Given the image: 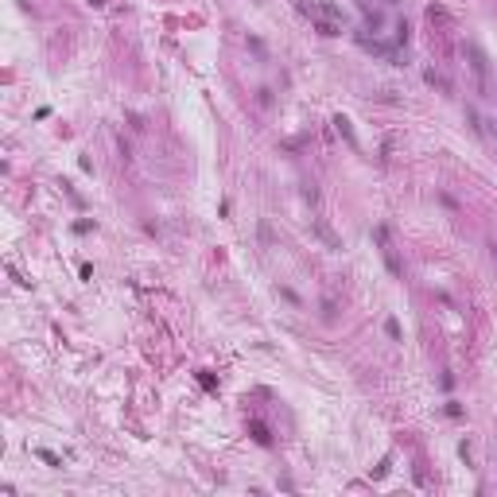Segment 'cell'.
Here are the masks:
<instances>
[{
	"mask_svg": "<svg viewBox=\"0 0 497 497\" xmlns=\"http://www.w3.org/2000/svg\"><path fill=\"white\" fill-rule=\"evenodd\" d=\"M303 8V16L311 20V24L323 31V36H342V27H346V12L338 8L335 0H303L299 4Z\"/></svg>",
	"mask_w": 497,
	"mask_h": 497,
	"instance_id": "6da1fadb",
	"label": "cell"
},
{
	"mask_svg": "<svg viewBox=\"0 0 497 497\" xmlns=\"http://www.w3.org/2000/svg\"><path fill=\"white\" fill-rule=\"evenodd\" d=\"M373 241L381 245V257H385V264H389V272H392V276H404V268H400V257H397V249H392V237H389V229H385V226H377V229H373Z\"/></svg>",
	"mask_w": 497,
	"mask_h": 497,
	"instance_id": "7a4b0ae2",
	"label": "cell"
},
{
	"mask_svg": "<svg viewBox=\"0 0 497 497\" xmlns=\"http://www.w3.org/2000/svg\"><path fill=\"white\" fill-rule=\"evenodd\" d=\"M466 59H471L474 74H478V86H482V90H489V63H486V54H482L474 43H466Z\"/></svg>",
	"mask_w": 497,
	"mask_h": 497,
	"instance_id": "3957f363",
	"label": "cell"
},
{
	"mask_svg": "<svg viewBox=\"0 0 497 497\" xmlns=\"http://www.w3.org/2000/svg\"><path fill=\"white\" fill-rule=\"evenodd\" d=\"M466 117H471L474 132H478L482 140H489V144H494V140H497V128H494V121H486V117L478 113V109H466Z\"/></svg>",
	"mask_w": 497,
	"mask_h": 497,
	"instance_id": "277c9868",
	"label": "cell"
},
{
	"mask_svg": "<svg viewBox=\"0 0 497 497\" xmlns=\"http://www.w3.org/2000/svg\"><path fill=\"white\" fill-rule=\"evenodd\" d=\"M427 82H431V86H439V90H451V82H447L443 74H435V70H427Z\"/></svg>",
	"mask_w": 497,
	"mask_h": 497,
	"instance_id": "5b68a950",
	"label": "cell"
},
{
	"mask_svg": "<svg viewBox=\"0 0 497 497\" xmlns=\"http://www.w3.org/2000/svg\"><path fill=\"white\" fill-rule=\"evenodd\" d=\"M335 125H338V132H342V136H346V140H353V128H350V121H346V117H338V121H335Z\"/></svg>",
	"mask_w": 497,
	"mask_h": 497,
	"instance_id": "8992f818",
	"label": "cell"
},
{
	"mask_svg": "<svg viewBox=\"0 0 497 497\" xmlns=\"http://www.w3.org/2000/svg\"><path fill=\"white\" fill-rule=\"evenodd\" d=\"M39 459H43L47 466H63V459H59V454H51V451H39Z\"/></svg>",
	"mask_w": 497,
	"mask_h": 497,
	"instance_id": "52a82bcc",
	"label": "cell"
},
{
	"mask_svg": "<svg viewBox=\"0 0 497 497\" xmlns=\"http://www.w3.org/2000/svg\"><path fill=\"white\" fill-rule=\"evenodd\" d=\"M253 435L261 439V443H268V431H264V424H253Z\"/></svg>",
	"mask_w": 497,
	"mask_h": 497,
	"instance_id": "ba28073f",
	"label": "cell"
},
{
	"mask_svg": "<svg viewBox=\"0 0 497 497\" xmlns=\"http://www.w3.org/2000/svg\"><path fill=\"white\" fill-rule=\"evenodd\" d=\"M381 4H397V0H381Z\"/></svg>",
	"mask_w": 497,
	"mask_h": 497,
	"instance_id": "9c48e42d",
	"label": "cell"
},
{
	"mask_svg": "<svg viewBox=\"0 0 497 497\" xmlns=\"http://www.w3.org/2000/svg\"><path fill=\"white\" fill-rule=\"evenodd\" d=\"M494 98H497V93H494Z\"/></svg>",
	"mask_w": 497,
	"mask_h": 497,
	"instance_id": "30bf717a",
	"label": "cell"
}]
</instances>
